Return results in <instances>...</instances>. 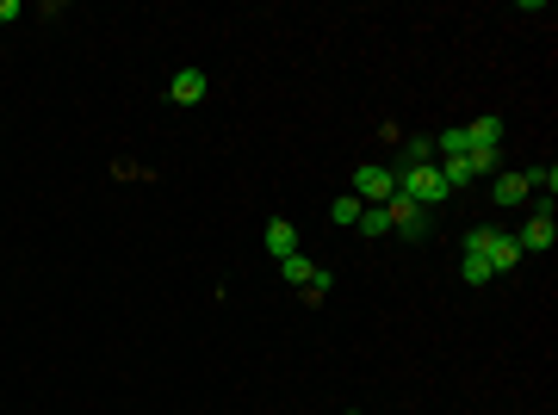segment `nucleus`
<instances>
[{"label": "nucleus", "instance_id": "14", "mask_svg": "<svg viewBox=\"0 0 558 415\" xmlns=\"http://www.w3.org/2000/svg\"><path fill=\"white\" fill-rule=\"evenodd\" d=\"M434 155H465V124L441 131V137H434Z\"/></svg>", "mask_w": 558, "mask_h": 415}, {"label": "nucleus", "instance_id": "8", "mask_svg": "<svg viewBox=\"0 0 558 415\" xmlns=\"http://www.w3.org/2000/svg\"><path fill=\"white\" fill-rule=\"evenodd\" d=\"M503 143V118H472L465 124V149H496Z\"/></svg>", "mask_w": 558, "mask_h": 415}, {"label": "nucleus", "instance_id": "9", "mask_svg": "<svg viewBox=\"0 0 558 415\" xmlns=\"http://www.w3.org/2000/svg\"><path fill=\"white\" fill-rule=\"evenodd\" d=\"M490 193H496V205H503V211L527 205V180H522V173H496V186H490Z\"/></svg>", "mask_w": 558, "mask_h": 415}, {"label": "nucleus", "instance_id": "12", "mask_svg": "<svg viewBox=\"0 0 558 415\" xmlns=\"http://www.w3.org/2000/svg\"><path fill=\"white\" fill-rule=\"evenodd\" d=\"M522 180H527V193H540V199H553V193H558V168H553V162H546V168H527Z\"/></svg>", "mask_w": 558, "mask_h": 415}, {"label": "nucleus", "instance_id": "15", "mask_svg": "<svg viewBox=\"0 0 558 415\" xmlns=\"http://www.w3.org/2000/svg\"><path fill=\"white\" fill-rule=\"evenodd\" d=\"M360 199H354V193H342V199H335V205H329V217H335V223H360Z\"/></svg>", "mask_w": 558, "mask_h": 415}, {"label": "nucleus", "instance_id": "19", "mask_svg": "<svg viewBox=\"0 0 558 415\" xmlns=\"http://www.w3.org/2000/svg\"><path fill=\"white\" fill-rule=\"evenodd\" d=\"M19 13H25L19 0H0V19H19Z\"/></svg>", "mask_w": 558, "mask_h": 415}, {"label": "nucleus", "instance_id": "6", "mask_svg": "<svg viewBox=\"0 0 558 415\" xmlns=\"http://www.w3.org/2000/svg\"><path fill=\"white\" fill-rule=\"evenodd\" d=\"M267 254H274V261L298 254V223H292V217H274V223H267Z\"/></svg>", "mask_w": 558, "mask_h": 415}, {"label": "nucleus", "instance_id": "10", "mask_svg": "<svg viewBox=\"0 0 558 415\" xmlns=\"http://www.w3.org/2000/svg\"><path fill=\"white\" fill-rule=\"evenodd\" d=\"M459 273H465V285H490L496 279V267H490L478 248H465V261H459Z\"/></svg>", "mask_w": 558, "mask_h": 415}, {"label": "nucleus", "instance_id": "17", "mask_svg": "<svg viewBox=\"0 0 558 415\" xmlns=\"http://www.w3.org/2000/svg\"><path fill=\"white\" fill-rule=\"evenodd\" d=\"M465 168H472V180H478V173H496V149H465Z\"/></svg>", "mask_w": 558, "mask_h": 415}, {"label": "nucleus", "instance_id": "20", "mask_svg": "<svg viewBox=\"0 0 558 415\" xmlns=\"http://www.w3.org/2000/svg\"><path fill=\"white\" fill-rule=\"evenodd\" d=\"M348 415H360V410H348Z\"/></svg>", "mask_w": 558, "mask_h": 415}, {"label": "nucleus", "instance_id": "3", "mask_svg": "<svg viewBox=\"0 0 558 415\" xmlns=\"http://www.w3.org/2000/svg\"><path fill=\"white\" fill-rule=\"evenodd\" d=\"M558 242V223H553V199H540L533 205V217H527L522 230H515V248L522 254H546V248Z\"/></svg>", "mask_w": 558, "mask_h": 415}, {"label": "nucleus", "instance_id": "11", "mask_svg": "<svg viewBox=\"0 0 558 415\" xmlns=\"http://www.w3.org/2000/svg\"><path fill=\"white\" fill-rule=\"evenodd\" d=\"M311 261H304V254H285V261H279V279H285V285H298V291H304V285H311Z\"/></svg>", "mask_w": 558, "mask_h": 415}, {"label": "nucleus", "instance_id": "18", "mask_svg": "<svg viewBox=\"0 0 558 415\" xmlns=\"http://www.w3.org/2000/svg\"><path fill=\"white\" fill-rule=\"evenodd\" d=\"M329 285H335V279H329L323 267H316V273H311V285H304V304H323V298H329Z\"/></svg>", "mask_w": 558, "mask_h": 415}, {"label": "nucleus", "instance_id": "7", "mask_svg": "<svg viewBox=\"0 0 558 415\" xmlns=\"http://www.w3.org/2000/svg\"><path fill=\"white\" fill-rule=\"evenodd\" d=\"M205 94H211L205 69H180V74H174V100H180V105H199Z\"/></svg>", "mask_w": 558, "mask_h": 415}, {"label": "nucleus", "instance_id": "4", "mask_svg": "<svg viewBox=\"0 0 558 415\" xmlns=\"http://www.w3.org/2000/svg\"><path fill=\"white\" fill-rule=\"evenodd\" d=\"M397 193V173L391 168H354V199L360 205H384Z\"/></svg>", "mask_w": 558, "mask_h": 415}, {"label": "nucleus", "instance_id": "5", "mask_svg": "<svg viewBox=\"0 0 558 415\" xmlns=\"http://www.w3.org/2000/svg\"><path fill=\"white\" fill-rule=\"evenodd\" d=\"M384 217H391V230H404V236H422V230H428V211H422L416 199H404V193L384 199Z\"/></svg>", "mask_w": 558, "mask_h": 415}, {"label": "nucleus", "instance_id": "13", "mask_svg": "<svg viewBox=\"0 0 558 415\" xmlns=\"http://www.w3.org/2000/svg\"><path fill=\"white\" fill-rule=\"evenodd\" d=\"M354 230H366V236H384V230H391V217H384V205H366V211H360V223H354Z\"/></svg>", "mask_w": 558, "mask_h": 415}, {"label": "nucleus", "instance_id": "16", "mask_svg": "<svg viewBox=\"0 0 558 415\" xmlns=\"http://www.w3.org/2000/svg\"><path fill=\"white\" fill-rule=\"evenodd\" d=\"M422 162H434V143H428V137L404 143V168H422Z\"/></svg>", "mask_w": 558, "mask_h": 415}, {"label": "nucleus", "instance_id": "2", "mask_svg": "<svg viewBox=\"0 0 558 415\" xmlns=\"http://www.w3.org/2000/svg\"><path fill=\"white\" fill-rule=\"evenodd\" d=\"M465 248H478L496 273H509V267H522V248H515V236L509 230H496V223H478L472 236H465Z\"/></svg>", "mask_w": 558, "mask_h": 415}, {"label": "nucleus", "instance_id": "1", "mask_svg": "<svg viewBox=\"0 0 558 415\" xmlns=\"http://www.w3.org/2000/svg\"><path fill=\"white\" fill-rule=\"evenodd\" d=\"M397 193H404V199H416L422 211H434V205H447V193H453V186H447V173L434 168V162H422V168L397 173Z\"/></svg>", "mask_w": 558, "mask_h": 415}]
</instances>
